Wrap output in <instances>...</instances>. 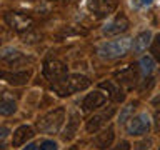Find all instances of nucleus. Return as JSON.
I'll list each match as a JSON object with an SVG mask.
<instances>
[{
  "instance_id": "f257e3e1",
  "label": "nucleus",
  "mask_w": 160,
  "mask_h": 150,
  "mask_svg": "<svg viewBox=\"0 0 160 150\" xmlns=\"http://www.w3.org/2000/svg\"><path fill=\"white\" fill-rule=\"evenodd\" d=\"M88 87H90V78L85 77V75H80V73L67 75V77L62 78L60 82L52 83V90L55 93L62 95V97H68V95H72V93L82 92V90L88 88Z\"/></svg>"
},
{
  "instance_id": "f03ea898",
  "label": "nucleus",
  "mask_w": 160,
  "mask_h": 150,
  "mask_svg": "<svg viewBox=\"0 0 160 150\" xmlns=\"http://www.w3.org/2000/svg\"><path fill=\"white\" fill-rule=\"evenodd\" d=\"M65 120V108L57 107L37 120V128L42 133H57Z\"/></svg>"
},
{
  "instance_id": "7ed1b4c3",
  "label": "nucleus",
  "mask_w": 160,
  "mask_h": 150,
  "mask_svg": "<svg viewBox=\"0 0 160 150\" xmlns=\"http://www.w3.org/2000/svg\"><path fill=\"white\" fill-rule=\"evenodd\" d=\"M130 48H132V40L130 38H118V40H110V42L102 43L97 52L102 58L112 60V58L123 57Z\"/></svg>"
},
{
  "instance_id": "20e7f679",
  "label": "nucleus",
  "mask_w": 160,
  "mask_h": 150,
  "mask_svg": "<svg viewBox=\"0 0 160 150\" xmlns=\"http://www.w3.org/2000/svg\"><path fill=\"white\" fill-rule=\"evenodd\" d=\"M3 20L5 23L8 25L10 28L17 30V32H28L33 25V20L32 17L28 15H23V13H18V12H7L3 15Z\"/></svg>"
},
{
  "instance_id": "39448f33",
  "label": "nucleus",
  "mask_w": 160,
  "mask_h": 150,
  "mask_svg": "<svg viewBox=\"0 0 160 150\" xmlns=\"http://www.w3.org/2000/svg\"><path fill=\"white\" fill-rule=\"evenodd\" d=\"M43 75L52 83L60 82L62 78L67 77V67L60 60H47L43 63Z\"/></svg>"
},
{
  "instance_id": "423d86ee",
  "label": "nucleus",
  "mask_w": 160,
  "mask_h": 150,
  "mask_svg": "<svg viewBox=\"0 0 160 150\" xmlns=\"http://www.w3.org/2000/svg\"><path fill=\"white\" fill-rule=\"evenodd\" d=\"M113 113H115V107H108V108H105L98 113H93L92 117L87 120V125H85L87 132L88 133H97L98 130L113 117Z\"/></svg>"
},
{
  "instance_id": "0eeeda50",
  "label": "nucleus",
  "mask_w": 160,
  "mask_h": 150,
  "mask_svg": "<svg viewBox=\"0 0 160 150\" xmlns=\"http://www.w3.org/2000/svg\"><path fill=\"white\" fill-rule=\"evenodd\" d=\"M117 0H88V10L93 12L97 17H107V15L113 13L117 8Z\"/></svg>"
},
{
  "instance_id": "6e6552de",
  "label": "nucleus",
  "mask_w": 160,
  "mask_h": 150,
  "mask_svg": "<svg viewBox=\"0 0 160 150\" xmlns=\"http://www.w3.org/2000/svg\"><path fill=\"white\" fill-rule=\"evenodd\" d=\"M150 128V118L147 113H140L137 117H132L127 125V133L128 135H143Z\"/></svg>"
},
{
  "instance_id": "1a4fd4ad",
  "label": "nucleus",
  "mask_w": 160,
  "mask_h": 150,
  "mask_svg": "<svg viewBox=\"0 0 160 150\" xmlns=\"http://www.w3.org/2000/svg\"><path fill=\"white\" fill-rule=\"evenodd\" d=\"M128 25H130L128 23V18L125 17V15H118V17H115L112 22H108L103 27V35H107V37H115V35H120V33L127 32Z\"/></svg>"
},
{
  "instance_id": "9d476101",
  "label": "nucleus",
  "mask_w": 160,
  "mask_h": 150,
  "mask_svg": "<svg viewBox=\"0 0 160 150\" xmlns=\"http://www.w3.org/2000/svg\"><path fill=\"white\" fill-rule=\"evenodd\" d=\"M105 102H107V95L102 93L100 90H95L92 93H87V97L83 98L82 102V110L83 112H92V110L103 107Z\"/></svg>"
},
{
  "instance_id": "9b49d317",
  "label": "nucleus",
  "mask_w": 160,
  "mask_h": 150,
  "mask_svg": "<svg viewBox=\"0 0 160 150\" xmlns=\"http://www.w3.org/2000/svg\"><path fill=\"white\" fill-rule=\"evenodd\" d=\"M115 78H117L118 83H123V85H127L128 88H132L133 85L138 82V68L135 67V65H130V67L115 73Z\"/></svg>"
},
{
  "instance_id": "f8f14e48",
  "label": "nucleus",
  "mask_w": 160,
  "mask_h": 150,
  "mask_svg": "<svg viewBox=\"0 0 160 150\" xmlns=\"http://www.w3.org/2000/svg\"><path fill=\"white\" fill-rule=\"evenodd\" d=\"M3 80H7V83L10 85H25L32 77V72L30 70H20V72H2Z\"/></svg>"
},
{
  "instance_id": "ddd939ff",
  "label": "nucleus",
  "mask_w": 160,
  "mask_h": 150,
  "mask_svg": "<svg viewBox=\"0 0 160 150\" xmlns=\"http://www.w3.org/2000/svg\"><path fill=\"white\" fill-rule=\"evenodd\" d=\"M35 135L33 128L30 125H20V127L13 132V137H12V145L13 147H20V145L27 143V140H30Z\"/></svg>"
},
{
  "instance_id": "4468645a",
  "label": "nucleus",
  "mask_w": 160,
  "mask_h": 150,
  "mask_svg": "<svg viewBox=\"0 0 160 150\" xmlns=\"http://www.w3.org/2000/svg\"><path fill=\"white\" fill-rule=\"evenodd\" d=\"M113 138H115V130H113L112 125H110V127H107L102 133H98L97 137L93 138V145L98 150H105L107 147H110V145L113 143Z\"/></svg>"
},
{
  "instance_id": "2eb2a0df",
  "label": "nucleus",
  "mask_w": 160,
  "mask_h": 150,
  "mask_svg": "<svg viewBox=\"0 0 160 150\" xmlns=\"http://www.w3.org/2000/svg\"><path fill=\"white\" fill-rule=\"evenodd\" d=\"M78 125H80V115H78V112H72L68 120H67V127L63 128L62 138L63 140H72L75 137V133H77V130H78Z\"/></svg>"
},
{
  "instance_id": "dca6fc26",
  "label": "nucleus",
  "mask_w": 160,
  "mask_h": 150,
  "mask_svg": "<svg viewBox=\"0 0 160 150\" xmlns=\"http://www.w3.org/2000/svg\"><path fill=\"white\" fill-rule=\"evenodd\" d=\"M150 42H152V33H150L148 30L147 32H140L132 42V50L133 52H143V50L150 45Z\"/></svg>"
},
{
  "instance_id": "f3484780",
  "label": "nucleus",
  "mask_w": 160,
  "mask_h": 150,
  "mask_svg": "<svg viewBox=\"0 0 160 150\" xmlns=\"http://www.w3.org/2000/svg\"><path fill=\"white\" fill-rule=\"evenodd\" d=\"M100 88L107 90V92L110 93V97H112L115 102H122V100L125 98V93L115 83H112V82H102V83H100Z\"/></svg>"
},
{
  "instance_id": "a211bd4d",
  "label": "nucleus",
  "mask_w": 160,
  "mask_h": 150,
  "mask_svg": "<svg viewBox=\"0 0 160 150\" xmlns=\"http://www.w3.org/2000/svg\"><path fill=\"white\" fill-rule=\"evenodd\" d=\"M20 58H23V57H22V53H20L18 50H13V48H3L2 50V60L10 63V65L17 63Z\"/></svg>"
},
{
  "instance_id": "6ab92c4d",
  "label": "nucleus",
  "mask_w": 160,
  "mask_h": 150,
  "mask_svg": "<svg viewBox=\"0 0 160 150\" xmlns=\"http://www.w3.org/2000/svg\"><path fill=\"white\" fill-rule=\"evenodd\" d=\"M15 110H17V103H15L12 98L3 97L2 102H0V113L2 115H12Z\"/></svg>"
},
{
  "instance_id": "aec40b11",
  "label": "nucleus",
  "mask_w": 160,
  "mask_h": 150,
  "mask_svg": "<svg viewBox=\"0 0 160 150\" xmlns=\"http://www.w3.org/2000/svg\"><path fill=\"white\" fill-rule=\"evenodd\" d=\"M135 105L137 103H128V105H125V107L120 110V113H118V123L120 125H123L127 120L132 118V115H133V110H135Z\"/></svg>"
},
{
  "instance_id": "412c9836",
  "label": "nucleus",
  "mask_w": 160,
  "mask_h": 150,
  "mask_svg": "<svg viewBox=\"0 0 160 150\" xmlns=\"http://www.w3.org/2000/svg\"><path fill=\"white\" fill-rule=\"evenodd\" d=\"M153 68H155V60L152 57H142L140 58V70L145 73V75H150L153 72Z\"/></svg>"
},
{
  "instance_id": "4be33fe9",
  "label": "nucleus",
  "mask_w": 160,
  "mask_h": 150,
  "mask_svg": "<svg viewBox=\"0 0 160 150\" xmlns=\"http://www.w3.org/2000/svg\"><path fill=\"white\" fill-rule=\"evenodd\" d=\"M135 150H148L150 147H152V138H143L140 140V142H137L133 145Z\"/></svg>"
},
{
  "instance_id": "5701e85b",
  "label": "nucleus",
  "mask_w": 160,
  "mask_h": 150,
  "mask_svg": "<svg viewBox=\"0 0 160 150\" xmlns=\"http://www.w3.org/2000/svg\"><path fill=\"white\" fill-rule=\"evenodd\" d=\"M152 53H153L155 58L160 60V33L155 37V40L152 42Z\"/></svg>"
},
{
  "instance_id": "b1692460",
  "label": "nucleus",
  "mask_w": 160,
  "mask_h": 150,
  "mask_svg": "<svg viewBox=\"0 0 160 150\" xmlns=\"http://www.w3.org/2000/svg\"><path fill=\"white\" fill-rule=\"evenodd\" d=\"M40 150H58V145L53 140H43L40 145Z\"/></svg>"
},
{
  "instance_id": "393cba45",
  "label": "nucleus",
  "mask_w": 160,
  "mask_h": 150,
  "mask_svg": "<svg viewBox=\"0 0 160 150\" xmlns=\"http://www.w3.org/2000/svg\"><path fill=\"white\" fill-rule=\"evenodd\" d=\"M112 150H130V143L127 142V140H122V142H118Z\"/></svg>"
},
{
  "instance_id": "a878e982",
  "label": "nucleus",
  "mask_w": 160,
  "mask_h": 150,
  "mask_svg": "<svg viewBox=\"0 0 160 150\" xmlns=\"http://www.w3.org/2000/svg\"><path fill=\"white\" fill-rule=\"evenodd\" d=\"M153 122H155V130H157V132H160V110H157V112H155V115H153Z\"/></svg>"
},
{
  "instance_id": "bb28decb",
  "label": "nucleus",
  "mask_w": 160,
  "mask_h": 150,
  "mask_svg": "<svg viewBox=\"0 0 160 150\" xmlns=\"http://www.w3.org/2000/svg\"><path fill=\"white\" fill-rule=\"evenodd\" d=\"M23 150H40V148H38V145H37V143H28Z\"/></svg>"
},
{
  "instance_id": "cd10ccee",
  "label": "nucleus",
  "mask_w": 160,
  "mask_h": 150,
  "mask_svg": "<svg viewBox=\"0 0 160 150\" xmlns=\"http://www.w3.org/2000/svg\"><path fill=\"white\" fill-rule=\"evenodd\" d=\"M7 133H8V130L3 127V128H2V140H5V137H7Z\"/></svg>"
},
{
  "instance_id": "c85d7f7f",
  "label": "nucleus",
  "mask_w": 160,
  "mask_h": 150,
  "mask_svg": "<svg viewBox=\"0 0 160 150\" xmlns=\"http://www.w3.org/2000/svg\"><path fill=\"white\" fill-rule=\"evenodd\" d=\"M148 3H152V0H142V5H148Z\"/></svg>"
},
{
  "instance_id": "c756f323",
  "label": "nucleus",
  "mask_w": 160,
  "mask_h": 150,
  "mask_svg": "<svg viewBox=\"0 0 160 150\" xmlns=\"http://www.w3.org/2000/svg\"><path fill=\"white\" fill-rule=\"evenodd\" d=\"M153 103H155V105H157V103H160V97H158V98H155V100H153Z\"/></svg>"
},
{
  "instance_id": "7c9ffc66",
  "label": "nucleus",
  "mask_w": 160,
  "mask_h": 150,
  "mask_svg": "<svg viewBox=\"0 0 160 150\" xmlns=\"http://www.w3.org/2000/svg\"><path fill=\"white\" fill-rule=\"evenodd\" d=\"M70 150H77V148H75V147H72V148H70Z\"/></svg>"
},
{
  "instance_id": "2f4dec72",
  "label": "nucleus",
  "mask_w": 160,
  "mask_h": 150,
  "mask_svg": "<svg viewBox=\"0 0 160 150\" xmlns=\"http://www.w3.org/2000/svg\"><path fill=\"white\" fill-rule=\"evenodd\" d=\"M158 150H160V147H158Z\"/></svg>"
}]
</instances>
